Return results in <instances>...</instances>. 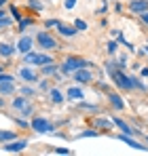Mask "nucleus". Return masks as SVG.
Returning <instances> with one entry per match:
<instances>
[{
  "label": "nucleus",
  "instance_id": "obj_1",
  "mask_svg": "<svg viewBox=\"0 0 148 156\" xmlns=\"http://www.w3.org/2000/svg\"><path fill=\"white\" fill-rule=\"evenodd\" d=\"M80 68H89V61L87 59H83V57H66V61L59 66V70L64 72V74H74L76 70H80Z\"/></svg>",
  "mask_w": 148,
  "mask_h": 156
},
{
  "label": "nucleus",
  "instance_id": "obj_2",
  "mask_svg": "<svg viewBox=\"0 0 148 156\" xmlns=\"http://www.w3.org/2000/svg\"><path fill=\"white\" fill-rule=\"evenodd\" d=\"M24 63H28V66H47V63H53V57L51 55H47V53H25L24 55Z\"/></svg>",
  "mask_w": 148,
  "mask_h": 156
},
{
  "label": "nucleus",
  "instance_id": "obj_3",
  "mask_svg": "<svg viewBox=\"0 0 148 156\" xmlns=\"http://www.w3.org/2000/svg\"><path fill=\"white\" fill-rule=\"evenodd\" d=\"M30 129L34 131V133H40V135H45V133H53V122H51L49 118H45V116H36L32 122H30Z\"/></svg>",
  "mask_w": 148,
  "mask_h": 156
},
{
  "label": "nucleus",
  "instance_id": "obj_4",
  "mask_svg": "<svg viewBox=\"0 0 148 156\" xmlns=\"http://www.w3.org/2000/svg\"><path fill=\"white\" fill-rule=\"evenodd\" d=\"M36 42H38V47H40L43 51H55V49H59L57 40L51 36L49 32H38V34H36Z\"/></svg>",
  "mask_w": 148,
  "mask_h": 156
},
{
  "label": "nucleus",
  "instance_id": "obj_5",
  "mask_svg": "<svg viewBox=\"0 0 148 156\" xmlns=\"http://www.w3.org/2000/svg\"><path fill=\"white\" fill-rule=\"evenodd\" d=\"M110 78H112L114 84H117L119 89H123V91H131V89H133V80H131V76H127L123 70H114V72L110 74Z\"/></svg>",
  "mask_w": 148,
  "mask_h": 156
},
{
  "label": "nucleus",
  "instance_id": "obj_6",
  "mask_svg": "<svg viewBox=\"0 0 148 156\" xmlns=\"http://www.w3.org/2000/svg\"><path fill=\"white\" fill-rule=\"evenodd\" d=\"M25 148H28V141L25 139H11V141H4V146H2V150L4 152H24Z\"/></svg>",
  "mask_w": 148,
  "mask_h": 156
},
{
  "label": "nucleus",
  "instance_id": "obj_7",
  "mask_svg": "<svg viewBox=\"0 0 148 156\" xmlns=\"http://www.w3.org/2000/svg\"><path fill=\"white\" fill-rule=\"evenodd\" d=\"M19 78L24 82H36L38 80V72L34 68H30V66H21L19 68Z\"/></svg>",
  "mask_w": 148,
  "mask_h": 156
},
{
  "label": "nucleus",
  "instance_id": "obj_8",
  "mask_svg": "<svg viewBox=\"0 0 148 156\" xmlns=\"http://www.w3.org/2000/svg\"><path fill=\"white\" fill-rule=\"evenodd\" d=\"M72 76H74V80H76L78 84H89V82L93 80V74H91L89 68H80V70H76Z\"/></svg>",
  "mask_w": 148,
  "mask_h": 156
},
{
  "label": "nucleus",
  "instance_id": "obj_9",
  "mask_svg": "<svg viewBox=\"0 0 148 156\" xmlns=\"http://www.w3.org/2000/svg\"><path fill=\"white\" fill-rule=\"evenodd\" d=\"M32 44H34V40H32V36H21L19 40H17V44H15V49L21 53V55H25V53L32 51Z\"/></svg>",
  "mask_w": 148,
  "mask_h": 156
},
{
  "label": "nucleus",
  "instance_id": "obj_10",
  "mask_svg": "<svg viewBox=\"0 0 148 156\" xmlns=\"http://www.w3.org/2000/svg\"><path fill=\"white\" fill-rule=\"evenodd\" d=\"M129 11L135 13V15H142L148 11V0H131L129 2Z\"/></svg>",
  "mask_w": 148,
  "mask_h": 156
},
{
  "label": "nucleus",
  "instance_id": "obj_11",
  "mask_svg": "<svg viewBox=\"0 0 148 156\" xmlns=\"http://www.w3.org/2000/svg\"><path fill=\"white\" fill-rule=\"evenodd\" d=\"M117 139H121L123 144H127V146H129V148H133V150H148L146 146H142L140 141H135V139H133V135H125V133H123V135H119Z\"/></svg>",
  "mask_w": 148,
  "mask_h": 156
},
{
  "label": "nucleus",
  "instance_id": "obj_12",
  "mask_svg": "<svg viewBox=\"0 0 148 156\" xmlns=\"http://www.w3.org/2000/svg\"><path fill=\"white\" fill-rule=\"evenodd\" d=\"M55 27H57V32H59L61 36H66V38H72V36L78 34V30H76L74 26H66V23H61V21H59Z\"/></svg>",
  "mask_w": 148,
  "mask_h": 156
},
{
  "label": "nucleus",
  "instance_id": "obj_13",
  "mask_svg": "<svg viewBox=\"0 0 148 156\" xmlns=\"http://www.w3.org/2000/svg\"><path fill=\"white\" fill-rule=\"evenodd\" d=\"M66 97H68L70 101H80V99L85 97V93H83V89H78V87H70L68 93H66Z\"/></svg>",
  "mask_w": 148,
  "mask_h": 156
},
{
  "label": "nucleus",
  "instance_id": "obj_14",
  "mask_svg": "<svg viewBox=\"0 0 148 156\" xmlns=\"http://www.w3.org/2000/svg\"><path fill=\"white\" fill-rule=\"evenodd\" d=\"M15 51H17V49H15L13 44H9V42H0V57H2V59L13 57V55H15Z\"/></svg>",
  "mask_w": 148,
  "mask_h": 156
},
{
  "label": "nucleus",
  "instance_id": "obj_15",
  "mask_svg": "<svg viewBox=\"0 0 148 156\" xmlns=\"http://www.w3.org/2000/svg\"><path fill=\"white\" fill-rule=\"evenodd\" d=\"M108 101L112 104L114 110H125V101L121 99V95H119V93H108Z\"/></svg>",
  "mask_w": 148,
  "mask_h": 156
},
{
  "label": "nucleus",
  "instance_id": "obj_16",
  "mask_svg": "<svg viewBox=\"0 0 148 156\" xmlns=\"http://www.w3.org/2000/svg\"><path fill=\"white\" fill-rule=\"evenodd\" d=\"M114 125L119 127L121 131H125V135H138V133H142V131H135V129H131L127 122H125L123 118H114Z\"/></svg>",
  "mask_w": 148,
  "mask_h": 156
},
{
  "label": "nucleus",
  "instance_id": "obj_17",
  "mask_svg": "<svg viewBox=\"0 0 148 156\" xmlns=\"http://www.w3.org/2000/svg\"><path fill=\"white\" fill-rule=\"evenodd\" d=\"M30 104V97H25V95H19V97H13V110H24L25 105Z\"/></svg>",
  "mask_w": 148,
  "mask_h": 156
},
{
  "label": "nucleus",
  "instance_id": "obj_18",
  "mask_svg": "<svg viewBox=\"0 0 148 156\" xmlns=\"http://www.w3.org/2000/svg\"><path fill=\"white\" fill-rule=\"evenodd\" d=\"M57 70H59V68H57V63L53 61V63H47V66L40 68V74H43V76H53V74H57Z\"/></svg>",
  "mask_w": 148,
  "mask_h": 156
},
{
  "label": "nucleus",
  "instance_id": "obj_19",
  "mask_svg": "<svg viewBox=\"0 0 148 156\" xmlns=\"http://www.w3.org/2000/svg\"><path fill=\"white\" fill-rule=\"evenodd\" d=\"M49 99L53 101V104H61L66 97L61 95V91H59V89H49Z\"/></svg>",
  "mask_w": 148,
  "mask_h": 156
},
{
  "label": "nucleus",
  "instance_id": "obj_20",
  "mask_svg": "<svg viewBox=\"0 0 148 156\" xmlns=\"http://www.w3.org/2000/svg\"><path fill=\"white\" fill-rule=\"evenodd\" d=\"M15 91H17V89H15V82H2V84H0V93H2L4 97H6V95H13Z\"/></svg>",
  "mask_w": 148,
  "mask_h": 156
},
{
  "label": "nucleus",
  "instance_id": "obj_21",
  "mask_svg": "<svg viewBox=\"0 0 148 156\" xmlns=\"http://www.w3.org/2000/svg\"><path fill=\"white\" fill-rule=\"evenodd\" d=\"M95 127H98V129H112V127H114V120H110V118H98V120H95Z\"/></svg>",
  "mask_w": 148,
  "mask_h": 156
},
{
  "label": "nucleus",
  "instance_id": "obj_22",
  "mask_svg": "<svg viewBox=\"0 0 148 156\" xmlns=\"http://www.w3.org/2000/svg\"><path fill=\"white\" fill-rule=\"evenodd\" d=\"M11 26H13V17H6V15L0 17V32H2V30H9Z\"/></svg>",
  "mask_w": 148,
  "mask_h": 156
},
{
  "label": "nucleus",
  "instance_id": "obj_23",
  "mask_svg": "<svg viewBox=\"0 0 148 156\" xmlns=\"http://www.w3.org/2000/svg\"><path fill=\"white\" fill-rule=\"evenodd\" d=\"M99 131H93V129H85L83 133H78V139H83V137H98Z\"/></svg>",
  "mask_w": 148,
  "mask_h": 156
},
{
  "label": "nucleus",
  "instance_id": "obj_24",
  "mask_svg": "<svg viewBox=\"0 0 148 156\" xmlns=\"http://www.w3.org/2000/svg\"><path fill=\"white\" fill-rule=\"evenodd\" d=\"M11 139H15L13 131H0V141H11Z\"/></svg>",
  "mask_w": 148,
  "mask_h": 156
},
{
  "label": "nucleus",
  "instance_id": "obj_25",
  "mask_svg": "<svg viewBox=\"0 0 148 156\" xmlns=\"http://www.w3.org/2000/svg\"><path fill=\"white\" fill-rule=\"evenodd\" d=\"M106 51L110 53V55H114V53L119 51V44H117V42H114V40H110V42H108V44H106Z\"/></svg>",
  "mask_w": 148,
  "mask_h": 156
},
{
  "label": "nucleus",
  "instance_id": "obj_26",
  "mask_svg": "<svg viewBox=\"0 0 148 156\" xmlns=\"http://www.w3.org/2000/svg\"><path fill=\"white\" fill-rule=\"evenodd\" d=\"M19 93H21V95H25V97H32L36 91H34L32 87H28V84H25V87H21V89H19Z\"/></svg>",
  "mask_w": 148,
  "mask_h": 156
},
{
  "label": "nucleus",
  "instance_id": "obj_27",
  "mask_svg": "<svg viewBox=\"0 0 148 156\" xmlns=\"http://www.w3.org/2000/svg\"><path fill=\"white\" fill-rule=\"evenodd\" d=\"M104 68H106V72H108V74H112L114 70H119L117 61H106V66H104Z\"/></svg>",
  "mask_w": 148,
  "mask_h": 156
},
{
  "label": "nucleus",
  "instance_id": "obj_28",
  "mask_svg": "<svg viewBox=\"0 0 148 156\" xmlns=\"http://www.w3.org/2000/svg\"><path fill=\"white\" fill-rule=\"evenodd\" d=\"M131 80H133V89H140V91H146V84H144L142 80H138L135 76H131Z\"/></svg>",
  "mask_w": 148,
  "mask_h": 156
},
{
  "label": "nucleus",
  "instance_id": "obj_29",
  "mask_svg": "<svg viewBox=\"0 0 148 156\" xmlns=\"http://www.w3.org/2000/svg\"><path fill=\"white\" fill-rule=\"evenodd\" d=\"M117 66H119V70L127 68V55H119V59H117Z\"/></svg>",
  "mask_w": 148,
  "mask_h": 156
},
{
  "label": "nucleus",
  "instance_id": "obj_30",
  "mask_svg": "<svg viewBox=\"0 0 148 156\" xmlns=\"http://www.w3.org/2000/svg\"><path fill=\"white\" fill-rule=\"evenodd\" d=\"M28 4H30L34 11H38V13L43 11V2H38V0H28Z\"/></svg>",
  "mask_w": 148,
  "mask_h": 156
},
{
  "label": "nucleus",
  "instance_id": "obj_31",
  "mask_svg": "<svg viewBox=\"0 0 148 156\" xmlns=\"http://www.w3.org/2000/svg\"><path fill=\"white\" fill-rule=\"evenodd\" d=\"M2 82H15V76H11V74H4V72H0V84Z\"/></svg>",
  "mask_w": 148,
  "mask_h": 156
},
{
  "label": "nucleus",
  "instance_id": "obj_32",
  "mask_svg": "<svg viewBox=\"0 0 148 156\" xmlns=\"http://www.w3.org/2000/svg\"><path fill=\"white\" fill-rule=\"evenodd\" d=\"M74 27H76L78 32H83V30H87V23H85L83 19H76V21H74Z\"/></svg>",
  "mask_w": 148,
  "mask_h": 156
},
{
  "label": "nucleus",
  "instance_id": "obj_33",
  "mask_svg": "<svg viewBox=\"0 0 148 156\" xmlns=\"http://www.w3.org/2000/svg\"><path fill=\"white\" fill-rule=\"evenodd\" d=\"M80 108H83V110H89V112H98L99 110L98 105H93V104H80Z\"/></svg>",
  "mask_w": 148,
  "mask_h": 156
},
{
  "label": "nucleus",
  "instance_id": "obj_34",
  "mask_svg": "<svg viewBox=\"0 0 148 156\" xmlns=\"http://www.w3.org/2000/svg\"><path fill=\"white\" fill-rule=\"evenodd\" d=\"M19 114H21L24 118H25V116H30V114H32V104H28L24 110H19Z\"/></svg>",
  "mask_w": 148,
  "mask_h": 156
},
{
  "label": "nucleus",
  "instance_id": "obj_35",
  "mask_svg": "<svg viewBox=\"0 0 148 156\" xmlns=\"http://www.w3.org/2000/svg\"><path fill=\"white\" fill-rule=\"evenodd\" d=\"M32 26V19H19V30H24V27H30Z\"/></svg>",
  "mask_w": 148,
  "mask_h": 156
},
{
  "label": "nucleus",
  "instance_id": "obj_36",
  "mask_svg": "<svg viewBox=\"0 0 148 156\" xmlns=\"http://www.w3.org/2000/svg\"><path fill=\"white\" fill-rule=\"evenodd\" d=\"M38 89H40V91H47V93H49V82H47V80H40V84H38Z\"/></svg>",
  "mask_w": 148,
  "mask_h": 156
},
{
  "label": "nucleus",
  "instance_id": "obj_37",
  "mask_svg": "<svg viewBox=\"0 0 148 156\" xmlns=\"http://www.w3.org/2000/svg\"><path fill=\"white\" fill-rule=\"evenodd\" d=\"M57 23H59V19H47L45 21V27H55Z\"/></svg>",
  "mask_w": 148,
  "mask_h": 156
},
{
  "label": "nucleus",
  "instance_id": "obj_38",
  "mask_svg": "<svg viewBox=\"0 0 148 156\" xmlns=\"http://www.w3.org/2000/svg\"><path fill=\"white\" fill-rule=\"evenodd\" d=\"M64 6L70 11V9H74V6H76V0H64Z\"/></svg>",
  "mask_w": 148,
  "mask_h": 156
},
{
  "label": "nucleus",
  "instance_id": "obj_39",
  "mask_svg": "<svg viewBox=\"0 0 148 156\" xmlns=\"http://www.w3.org/2000/svg\"><path fill=\"white\" fill-rule=\"evenodd\" d=\"M15 122H17V125H19V127H30V122H28V120H25V118H15Z\"/></svg>",
  "mask_w": 148,
  "mask_h": 156
},
{
  "label": "nucleus",
  "instance_id": "obj_40",
  "mask_svg": "<svg viewBox=\"0 0 148 156\" xmlns=\"http://www.w3.org/2000/svg\"><path fill=\"white\" fill-rule=\"evenodd\" d=\"M11 13H13V19H21V15H19V11H17V6H11Z\"/></svg>",
  "mask_w": 148,
  "mask_h": 156
},
{
  "label": "nucleus",
  "instance_id": "obj_41",
  "mask_svg": "<svg viewBox=\"0 0 148 156\" xmlns=\"http://www.w3.org/2000/svg\"><path fill=\"white\" fill-rule=\"evenodd\" d=\"M53 152H55V154H70V150H68V148H55Z\"/></svg>",
  "mask_w": 148,
  "mask_h": 156
},
{
  "label": "nucleus",
  "instance_id": "obj_42",
  "mask_svg": "<svg viewBox=\"0 0 148 156\" xmlns=\"http://www.w3.org/2000/svg\"><path fill=\"white\" fill-rule=\"evenodd\" d=\"M140 17H142V21H144V23H146V26H148V11H146V13H142Z\"/></svg>",
  "mask_w": 148,
  "mask_h": 156
},
{
  "label": "nucleus",
  "instance_id": "obj_43",
  "mask_svg": "<svg viewBox=\"0 0 148 156\" xmlns=\"http://www.w3.org/2000/svg\"><path fill=\"white\" fill-rule=\"evenodd\" d=\"M142 76H148V68H142Z\"/></svg>",
  "mask_w": 148,
  "mask_h": 156
},
{
  "label": "nucleus",
  "instance_id": "obj_44",
  "mask_svg": "<svg viewBox=\"0 0 148 156\" xmlns=\"http://www.w3.org/2000/svg\"><path fill=\"white\" fill-rule=\"evenodd\" d=\"M4 15H6V13H4V11H2V9H0V17H4Z\"/></svg>",
  "mask_w": 148,
  "mask_h": 156
},
{
  "label": "nucleus",
  "instance_id": "obj_45",
  "mask_svg": "<svg viewBox=\"0 0 148 156\" xmlns=\"http://www.w3.org/2000/svg\"><path fill=\"white\" fill-rule=\"evenodd\" d=\"M2 105H4V99H0V108H2Z\"/></svg>",
  "mask_w": 148,
  "mask_h": 156
},
{
  "label": "nucleus",
  "instance_id": "obj_46",
  "mask_svg": "<svg viewBox=\"0 0 148 156\" xmlns=\"http://www.w3.org/2000/svg\"><path fill=\"white\" fill-rule=\"evenodd\" d=\"M4 2H6V0H0V6H2V4H4Z\"/></svg>",
  "mask_w": 148,
  "mask_h": 156
},
{
  "label": "nucleus",
  "instance_id": "obj_47",
  "mask_svg": "<svg viewBox=\"0 0 148 156\" xmlns=\"http://www.w3.org/2000/svg\"><path fill=\"white\" fill-rule=\"evenodd\" d=\"M144 49H146V55H148V47H144Z\"/></svg>",
  "mask_w": 148,
  "mask_h": 156
},
{
  "label": "nucleus",
  "instance_id": "obj_48",
  "mask_svg": "<svg viewBox=\"0 0 148 156\" xmlns=\"http://www.w3.org/2000/svg\"><path fill=\"white\" fill-rule=\"evenodd\" d=\"M0 72H2V68H0Z\"/></svg>",
  "mask_w": 148,
  "mask_h": 156
},
{
  "label": "nucleus",
  "instance_id": "obj_49",
  "mask_svg": "<svg viewBox=\"0 0 148 156\" xmlns=\"http://www.w3.org/2000/svg\"><path fill=\"white\" fill-rule=\"evenodd\" d=\"M146 141H148V137H146Z\"/></svg>",
  "mask_w": 148,
  "mask_h": 156
}]
</instances>
